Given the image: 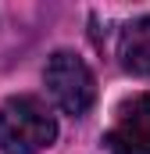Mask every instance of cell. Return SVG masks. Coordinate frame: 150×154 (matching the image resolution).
<instances>
[{
    "label": "cell",
    "mask_w": 150,
    "mask_h": 154,
    "mask_svg": "<svg viewBox=\"0 0 150 154\" xmlns=\"http://www.w3.org/2000/svg\"><path fill=\"white\" fill-rule=\"evenodd\" d=\"M118 57H122V68L129 75L150 79V14L129 22L122 29V36H118Z\"/></svg>",
    "instance_id": "4"
},
{
    "label": "cell",
    "mask_w": 150,
    "mask_h": 154,
    "mask_svg": "<svg viewBox=\"0 0 150 154\" xmlns=\"http://www.w3.org/2000/svg\"><path fill=\"white\" fill-rule=\"evenodd\" d=\"M57 140V122L36 97H11L0 104V151L39 154Z\"/></svg>",
    "instance_id": "1"
},
{
    "label": "cell",
    "mask_w": 150,
    "mask_h": 154,
    "mask_svg": "<svg viewBox=\"0 0 150 154\" xmlns=\"http://www.w3.org/2000/svg\"><path fill=\"white\" fill-rule=\"evenodd\" d=\"M104 143L111 154H150V93H136L118 108Z\"/></svg>",
    "instance_id": "3"
},
{
    "label": "cell",
    "mask_w": 150,
    "mask_h": 154,
    "mask_svg": "<svg viewBox=\"0 0 150 154\" xmlns=\"http://www.w3.org/2000/svg\"><path fill=\"white\" fill-rule=\"evenodd\" d=\"M43 82H46L54 104L72 118L86 115L93 108V100H97V79L89 72V65L79 54H72V50L50 54V61L43 68Z\"/></svg>",
    "instance_id": "2"
}]
</instances>
